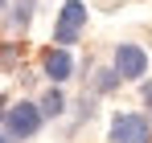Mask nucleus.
Returning a JSON list of instances; mask_svg holds the SVG:
<instances>
[{"mask_svg":"<svg viewBox=\"0 0 152 143\" xmlns=\"http://www.w3.org/2000/svg\"><path fill=\"white\" fill-rule=\"evenodd\" d=\"M41 119H45L41 102H21V106H8L4 131H8V139H33L41 131Z\"/></svg>","mask_w":152,"mask_h":143,"instance_id":"obj_1","label":"nucleus"},{"mask_svg":"<svg viewBox=\"0 0 152 143\" xmlns=\"http://www.w3.org/2000/svg\"><path fill=\"white\" fill-rule=\"evenodd\" d=\"M41 70H45V78H50V82H66V78L74 74V57L66 53V45L45 49V57H41Z\"/></svg>","mask_w":152,"mask_h":143,"instance_id":"obj_5","label":"nucleus"},{"mask_svg":"<svg viewBox=\"0 0 152 143\" xmlns=\"http://www.w3.org/2000/svg\"><path fill=\"white\" fill-rule=\"evenodd\" d=\"M86 29V4L82 0H66L62 12H58V25H53V41L58 45H74Z\"/></svg>","mask_w":152,"mask_h":143,"instance_id":"obj_2","label":"nucleus"},{"mask_svg":"<svg viewBox=\"0 0 152 143\" xmlns=\"http://www.w3.org/2000/svg\"><path fill=\"white\" fill-rule=\"evenodd\" d=\"M119 78H124L119 70H99V78H95V90H115V86H119Z\"/></svg>","mask_w":152,"mask_h":143,"instance_id":"obj_7","label":"nucleus"},{"mask_svg":"<svg viewBox=\"0 0 152 143\" xmlns=\"http://www.w3.org/2000/svg\"><path fill=\"white\" fill-rule=\"evenodd\" d=\"M115 70L124 74V78H144L148 74V53L140 45H132V41H124V45L115 49Z\"/></svg>","mask_w":152,"mask_h":143,"instance_id":"obj_4","label":"nucleus"},{"mask_svg":"<svg viewBox=\"0 0 152 143\" xmlns=\"http://www.w3.org/2000/svg\"><path fill=\"white\" fill-rule=\"evenodd\" d=\"M41 110H45V115H62V110H66V98H62V90H50V94L41 98Z\"/></svg>","mask_w":152,"mask_h":143,"instance_id":"obj_6","label":"nucleus"},{"mask_svg":"<svg viewBox=\"0 0 152 143\" xmlns=\"http://www.w3.org/2000/svg\"><path fill=\"white\" fill-rule=\"evenodd\" d=\"M144 102L152 106V82H144Z\"/></svg>","mask_w":152,"mask_h":143,"instance_id":"obj_9","label":"nucleus"},{"mask_svg":"<svg viewBox=\"0 0 152 143\" xmlns=\"http://www.w3.org/2000/svg\"><path fill=\"white\" fill-rule=\"evenodd\" d=\"M0 143H8V139H0Z\"/></svg>","mask_w":152,"mask_h":143,"instance_id":"obj_12","label":"nucleus"},{"mask_svg":"<svg viewBox=\"0 0 152 143\" xmlns=\"http://www.w3.org/2000/svg\"><path fill=\"white\" fill-rule=\"evenodd\" d=\"M4 115H8V110H4V98H0V123H4Z\"/></svg>","mask_w":152,"mask_h":143,"instance_id":"obj_10","label":"nucleus"},{"mask_svg":"<svg viewBox=\"0 0 152 143\" xmlns=\"http://www.w3.org/2000/svg\"><path fill=\"white\" fill-rule=\"evenodd\" d=\"M29 17H33V0H17V12H12V21H17V25H29Z\"/></svg>","mask_w":152,"mask_h":143,"instance_id":"obj_8","label":"nucleus"},{"mask_svg":"<svg viewBox=\"0 0 152 143\" xmlns=\"http://www.w3.org/2000/svg\"><path fill=\"white\" fill-rule=\"evenodd\" d=\"M111 143H152V123L144 115H115L111 119Z\"/></svg>","mask_w":152,"mask_h":143,"instance_id":"obj_3","label":"nucleus"},{"mask_svg":"<svg viewBox=\"0 0 152 143\" xmlns=\"http://www.w3.org/2000/svg\"><path fill=\"white\" fill-rule=\"evenodd\" d=\"M0 8H4V0H0Z\"/></svg>","mask_w":152,"mask_h":143,"instance_id":"obj_11","label":"nucleus"}]
</instances>
